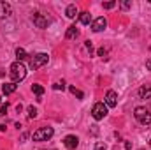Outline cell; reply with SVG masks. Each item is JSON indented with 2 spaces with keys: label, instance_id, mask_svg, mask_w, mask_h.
<instances>
[{
  "label": "cell",
  "instance_id": "6da1fadb",
  "mask_svg": "<svg viewBox=\"0 0 151 150\" xmlns=\"http://www.w3.org/2000/svg\"><path fill=\"white\" fill-rule=\"evenodd\" d=\"M9 74H11V79L12 83H19L27 78V67L23 62H14L11 67H9Z\"/></svg>",
  "mask_w": 151,
  "mask_h": 150
},
{
  "label": "cell",
  "instance_id": "7a4b0ae2",
  "mask_svg": "<svg viewBox=\"0 0 151 150\" xmlns=\"http://www.w3.org/2000/svg\"><path fill=\"white\" fill-rule=\"evenodd\" d=\"M47 62H49V55L47 53H37V55H34L30 58V69L32 71H37L42 66H46Z\"/></svg>",
  "mask_w": 151,
  "mask_h": 150
},
{
  "label": "cell",
  "instance_id": "3957f363",
  "mask_svg": "<svg viewBox=\"0 0 151 150\" xmlns=\"http://www.w3.org/2000/svg\"><path fill=\"white\" fill-rule=\"evenodd\" d=\"M134 117H135L137 122L142 124V125H150L151 124V113L148 111L146 108H142V106H137V108L134 110Z\"/></svg>",
  "mask_w": 151,
  "mask_h": 150
},
{
  "label": "cell",
  "instance_id": "277c9868",
  "mask_svg": "<svg viewBox=\"0 0 151 150\" xmlns=\"http://www.w3.org/2000/svg\"><path fill=\"white\" fill-rule=\"evenodd\" d=\"M53 134H55L53 127H40V129H37L34 133L32 138H34V141H47V140L53 138Z\"/></svg>",
  "mask_w": 151,
  "mask_h": 150
},
{
  "label": "cell",
  "instance_id": "5b68a950",
  "mask_svg": "<svg viewBox=\"0 0 151 150\" xmlns=\"http://www.w3.org/2000/svg\"><path fill=\"white\" fill-rule=\"evenodd\" d=\"M106 115H107V106H106V103H97V104H93V108H91V117H93L95 120H102V118H106Z\"/></svg>",
  "mask_w": 151,
  "mask_h": 150
},
{
  "label": "cell",
  "instance_id": "8992f818",
  "mask_svg": "<svg viewBox=\"0 0 151 150\" xmlns=\"http://www.w3.org/2000/svg\"><path fill=\"white\" fill-rule=\"evenodd\" d=\"M32 21H34V25H35L37 28H46V27L49 25V20H47L44 14H40V12H35V14L32 16Z\"/></svg>",
  "mask_w": 151,
  "mask_h": 150
},
{
  "label": "cell",
  "instance_id": "52a82bcc",
  "mask_svg": "<svg viewBox=\"0 0 151 150\" xmlns=\"http://www.w3.org/2000/svg\"><path fill=\"white\" fill-rule=\"evenodd\" d=\"M106 27H107V20L104 16H100V18L91 21V30L93 32H102V30H106Z\"/></svg>",
  "mask_w": 151,
  "mask_h": 150
},
{
  "label": "cell",
  "instance_id": "ba28073f",
  "mask_svg": "<svg viewBox=\"0 0 151 150\" xmlns=\"http://www.w3.org/2000/svg\"><path fill=\"white\" fill-rule=\"evenodd\" d=\"M11 14H12L11 4L5 2V0H0V20H5V18H9Z\"/></svg>",
  "mask_w": 151,
  "mask_h": 150
},
{
  "label": "cell",
  "instance_id": "9c48e42d",
  "mask_svg": "<svg viewBox=\"0 0 151 150\" xmlns=\"http://www.w3.org/2000/svg\"><path fill=\"white\" fill-rule=\"evenodd\" d=\"M63 145L69 150H76L77 145H79V140H77V136H74V134H69V136L63 138Z\"/></svg>",
  "mask_w": 151,
  "mask_h": 150
},
{
  "label": "cell",
  "instance_id": "30bf717a",
  "mask_svg": "<svg viewBox=\"0 0 151 150\" xmlns=\"http://www.w3.org/2000/svg\"><path fill=\"white\" fill-rule=\"evenodd\" d=\"M118 104V94L114 92V90H109L107 94H106V106L107 108H114Z\"/></svg>",
  "mask_w": 151,
  "mask_h": 150
},
{
  "label": "cell",
  "instance_id": "8fae6325",
  "mask_svg": "<svg viewBox=\"0 0 151 150\" xmlns=\"http://www.w3.org/2000/svg\"><path fill=\"white\" fill-rule=\"evenodd\" d=\"M16 88H18V85L16 83H4L2 85V94H5V95H11V94H14L16 92Z\"/></svg>",
  "mask_w": 151,
  "mask_h": 150
},
{
  "label": "cell",
  "instance_id": "7c38bea8",
  "mask_svg": "<svg viewBox=\"0 0 151 150\" xmlns=\"http://www.w3.org/2000/svg\"><path fill=\"white\" fill-rule=\"evenodd\" d=\"M137 94H139L141 99H150L151 97V85H142Z\"/></svg>",
  "mask_w": 151,
  "mask_h": 150
},
{
  "label": "cell",
  "instance_id": "4fadbf2b",
  "mask_svg": "<svg viewBox=\"0 0 151 150\" xmlns=\"http://www.w3.org/2000/svg\"><path fill=\"white\" fill-rule=\"evenodd\" d=\"M65 37L70 39V41H72V39H77V37H79V30L76 28L74 25H72V27H69V28H67V34H65Z\"/></svg>",
  "mask_w": 151,
  "mask_h": 150
},
{
  "label": "cell",
  "instance_id": "5bb4252c",
  "mask_svg": "<svg viewBox=\"0 0 151 150\" xmlns=\"http://www.w3.org/2000/svg\"><path fill=\"white\" fill-rule=\"evenodd\" d=\"M65 14H67V18H70V20H74L76 16H77V7H76L74 4H70L67 9H65Z\"/></svg>",
  "mask_w": 151,
  "mask_h": 150
},
{
  "label": "cell",
  "instance_id": "9a60e30c",
  "mask_svg": "<svg viewBox=\"0 0 151 150\" xmlns=\"http://www.w3.org/2000/svg\"><path fill=\"white\" fill-rule=\"evenodd\" d=\"M79 21H81L83 25H90V21H91V14H90V12H81V14H79Z\"/></svg>",
  "mask_w": 151,
  "mask_h": 150
},
{
  "label": "cell",
  "instance_id": "2e32d148",
  "mask_svg": "<svg viewBox=\"0 0 151 150\" xmlns=\"http://www.w3.org/2000/svg\"><path fill=\"white\" fill-rule=\"evenodd\" d=\"M16 58H18V62H23L27 58V51L23 48H16Z\"/></svg>",
  "mask_w": 151,
  "mask_h": 150
},
{
  "label": "cell",
  "instance_id": "e0dca14e",
  "mask_svg": "<svg viewBox=\"0 0 151 150\" xmlns=\"http://www.w3.org/2000/svg\"><path fill=\"white\" fill-rule=\"evenodd\" d=\"M32 92H34L37 97H40V95L44 94V87H42V85H39V83H35V85H32Z\"/></svg>",
  "mask_w": 151,
  "mask_h": 150
},
{
  "label": "cell",
  "instance_id": "ac0fdd59",
  "mask_svg": "<svg viewBox=\"0 0 151 150\" xmlns=\"http://www.w3.org/2000/svg\"><path fill=\"white\" fill-rule=\"evenodd\" d=\"M69 90H70V94H74L77 99H84V94H83L81 90H77L76 87H72V85H70V87H69Z\"/></svg>",
  "mask_w": 151,
  "mask_h": 150
},
{
  "label": "cell",
  "instance_id": "d6986e66",
  "mask_svg": "<svg viewBox=\"0 0 151 150\" xmlns=\"http://www.w3.org/2000/svg\"><path fill=\"white\" fill-rule=\"evenodd\" d=\"M27 113H28V118H35V117H37V108L28 106V108H27Z\"/></svg>",
  "mask_w": 151,
  "mask_h": 150
},
{
  "label": "cell",
  "instance_id": "ffe728a7",
  "mask_svg": "<svg viewBox=\"0 0 151 150\" xmlns=\"http://www.w3.org/2000/svg\"><path fill=\"white\" fill-rule=\"evenodd\" d=\"M119 5H121V9H123V11H127V9H130V7H132V2H130V0H123Z\"/></svg>",
  "mask_w": 151,
  "mask_h": 150
},
{
  "label": "cell",
  "instance_id": "44dd1931",
  "mask_svg": "<svg viewBox=\"0 0 151 150\" xmlns=\"http://www.w3.org/2000/svg\"><path fill=\"white\" fill-rule=\"evenodd\" d=\"M114 5H116V2H114V0H111V2H104V4H102V7H104V9H113Z\"/></svg>",
  "mask_w": 151,
  "mask_h": 150
},
{
  "label": "cell",
  "instance_id": "7402d4cb",
  "mask_svg": "<svg viewBox=\"0 0 151 150\" xmlns=\"http://www.w3.org/2000/svg\"><path fill=\"white\" fill-rule=\"evenodd\" d=\"M84 48H86V51H90V55L93 53V44H91V41H86V42H84Z\"/></svg>",
  "mask_w": 151,
  "mask_h": 150
},
{
  "label": "cell",
  "instance_id": "603a6c76",
  "mask_svg": "<svg viewBox=\"0 0 151 150\" xmlns=\"http://www.w3.org/2000/svg\"><path fill=\"white\" fill-rule=\"evenodd\" d=\"M53 88H55V90H63V88H65V83H63V81H58V83L53 85Z\"/></svg>",
  "mask_w": 151,
  "mask_h": 150
},
{
  "label": "cell",
  "instance_id": "cb8c5ba5",
  "mask_svg": "<svg viewBox=\"0 0 151 150\" xmlns=\"http://www.w3.org/2000/svg\"><path fill=\"white\" fill-rule=\"evenodd\" d=\"M97 53H99V57H102V58H107V50H106V48H100Z\"/></svg>",
  "mask_w": 151,
  "mask_h": 150
},
{
  "label": "cell",
  "instance_id": "d4e9b609",
  "mask_svg": "<svg viewBox=\"0 0 151 150\" xmlns=\"http://www.w3.org/2000/svg\"><path fill=\"white\" fill-rule=\"evenodd\" d=\"M106 149H107L106 143H100V141H99V143H95V149L93 150H106Z\"/></svg>",
  "mask_w": 151,
  "mask_h": 150
},
{
  "label": "cell",
  "instance_id": "484cf974",
  "mask_svg": "<svg viewBox=\"0 0 151 150\" xmlns=\"http://www.w3.org/2000/svg\"><path fill=\"white\" fill-rule=\"evenodd\" d=\"M5 113H7V103H5V104H2V106H0V118H2V117H4V115H5Z\"/></svg>",
  "mask_w": 151,
  "mask_h": 150
},
{
  "label": "cell",
  "instance_id": "4316f807",
  "mask_svg": "<svg viewBox=\"0 0 151 150\" xmlns=\"http://www.w3.org/2000/svg\"><path fill=\"white\" fill-rule=\"evenodd\" d=\"M125 149L130 150V149H132V143H130V141H127V143H125Z\"/></svg>",
  "mask_w": 151,
  "mask_h": 150
},
{
  "label": "cell",
  "instance_id": "83f0119b",
  "mask_svg": "<svg viewBox=\"0 0 151 150\" xmlns=\"http://www.w3.org/2000/svg\"><path fill=\"white\" fill-rule=\"evenodd\" d=\"M146 67H148V69H150V71H151V58H150V60H148V62H146Z\"/></svg>",
  "mask_w": 151,
  "mask_h": 150
},
{
  "label": "cell",
  "instance_id": "f1b7e54d",
  "mask_svg": "<svg viewBox=\"0 0 151 150\" xmlns=\"http://www.w3.org/2000/svg\"><path fill=\"white\" fill-rule=\"evenodd\" d=\"M0 103H2V95H0Z\"/></svg>",
  "mask_w": 151,
  "mask_h": 150
},
{
  "label": "cell",
  "instance_id": "f546056e",
  "mask_svg": "<svg viewBox=\"0 0 151 150\" xmlns=\"http://www.w3.org/2000/svg\"><path fill=\"white\" fill-rule=\"evenodd\" d=\"M150 145H151V141H150Z\"/></svg>",
  "mask_w": 151,
  "mask_h": 150
},
{
  "label": "cell",
  "instance_id": "4dcf8cb0",
  "mask_svg": "<svg viewBox=\"0 0 151 150\" xmlns=\"http://www.w3.org/2000/svg\"><path fill=\"white\" fill-rule=\"evenodd\" d=\"M42 150H46V149H42Z\"/></svg>",
  "mask_w": 151,
  "mask_h": 150
}]
</instances>
